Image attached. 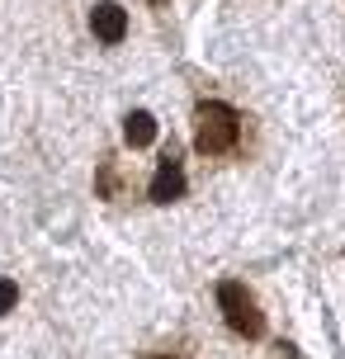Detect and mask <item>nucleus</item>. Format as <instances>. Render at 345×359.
Listing matches in <instances>:
<instances>
[{"label": "nucleus", "instance_id": "obj_1", "mask_svg": "<svg viewBox=\"0 0 345 359\" xmlns=\"http://www.w3.org/2000/svg\"><path fill=\"white\" fill-rule=\"evenodd\" d=\"M241 137V114L222 100H203L194 109V147L203 156H227Z\"/></svg>", "mask_w": 345, "mask_h": 359}, {"label": "nucleus", "instance_id": "obj_7", "mask_svg": "<svg viewBox=\"0 0 345 359\" xmlns=\"http://www.w3.org/2000/svg\"><path fill=\"white\" fill-rule=\"evenodd\" d=\"M151 5H165V0H151Z\"/></svg>", "mask_w": 345, "mask_h": 359}, {"label": "nucleus", "instance_id": "obj_3", "mask_svg": "<svg viewBox=\"0 0 345 359\" xmlns=\"http://www.w3.org/2000/svg\"><path fill=\"white\" fill-rule=\"evenodd\" d=\"M184 165H180V156L175 151H165L161 156V165H156V175H151V184H147V194L156 198V203H175V198L184 194Z\"/></svg>", "mask_w": 345, "mask_h": 359}, {"label": "nucleus", "instance_id": "obj_2", "mask_svg": "<svg viewBox=\"0 0 345 359\" xmlns=\"http://www.w3.org/2000/svg\"><path fill=\"white\" fill-rule=\"evenodd\" d=\"M218 307H222V322L232 326L236 336H246V341H260V336H265V312L255 307V298L246 293V284L222 279L218 284Z\"/></svg>", "mask_w": 345, "mask_h": 359}, {"label": "nucleus", "instance_id": "obj_8", "mask_svg": "<svg viewBox=\"0 0 345 359\" xmlns=\"http://www.w3.org/2000/svg\"><path fill=\"white\" fill-rule=\"evenodd\" d=\"M156 359H170V355H156Z\"/></svg>", "mask_w": 345, "mask_h": 359}, {"label": "nucleus", "instance_id": "obj_5", "mask_svg": "<svg viewBox=\"0 0 345 359\" xmlns=\"http://www.w3.org/2000/svg\"><path fill=\"white\" fill-rule=\"evenodd\" d=\"M123 137H128V147H151L156 142V118L147 109H133L123 118Z\"/></svg>", "mask_w": 345, "mask_h": 359}, {"label": "nucleus", "instance_id": "obj_4", "mask_svg": "<svg viewBox=\"0 0 345 359\" xmlns=\"http://www.w3.org/2000/svg\"><path fill=\"white\" fill-rule=\"evenodd\" d=\"M90 29H95V38H100V43H123L128 38V10L123 5H114V0H100V5H95L90 10Z\"/></svg>", "mask_w": 345, "mask_h": 359}, {"label": "nucleus", "instance_id": "obj_6", "mask_svg": "<svg viewBox=\"0 0 345 359\" xmlns=\"http://www.w3.org/2000/svg\"><path fill=\"white\" fill-rule=\"evenodd\" d=\"M15 303H19V284L15 279H0V317H5Z\"/></svg>", "mask_w": 345, "mask_h": 359}]
</instances>
